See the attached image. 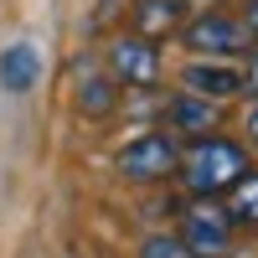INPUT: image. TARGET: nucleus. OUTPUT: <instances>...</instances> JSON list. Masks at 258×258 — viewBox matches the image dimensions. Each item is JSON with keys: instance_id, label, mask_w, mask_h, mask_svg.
<instances>
[{"instance_id": "9b49d317", "label": "nucleus", "mask_w": 258, "mask_h": 258, "mask_svg": "<svg viewBox=\"0 0 258 258\" xmlns=\"http://www.w3.org/2000/svg\"><path fill=\"white\" fill-rule=\"evenodd\" d=\"M78 103H83L88 114H109V103H114V88H109V78H88V83L78 88Z\"/></svg>"}, {"instance_id": "6e6552de", "label": "nucleus", "mask_w": 258, "mask_h": 258, "mask_svg": "<svg viewBox=\"0 0 258 258\" xmlns=\"http://www.w3.org/2000/svg\"><path fill=\"white\" fill-rule=\"evenodd\" d=\"M227 222H243V227H258V170H253V176H248V170H243V176L238 181H232V197H227Z\"/></svg>"}, {"instance_id": "f03ea898", "label": "nucleus", "mask_w": 258, "mask_h": 258, "mask_svg": "<svg viewBox=\"0 0 258 258\" xmlns=\"http://www.w3.org/2000/svg\"><path fill=\"white\" fill-rule=\"evenodd\" d=\"M227 238H232V222H227V212L222 207H212V202H202V207H186V248H191V258H217V253H227Z\"/></svg>"}, {"instance_id": "2eb2a0df", "label": "nucleus", "mask_w": 258, "mask_h": 258, "mask_svg": "<svg viewBox=\"0 0 258 258\" xmlns=\"http://www.w3.org/2000/svg\"><path fill=\"white\" fill-rule=\"evenodd\" d=\"M248 83H253V93H258V57H253V68H248Z\"/></svg>"}, {"instance_id": "4468645a", "label": "nucleus", "mask_w": 258, "mask_h": 258, "mask_svg": "<svg viewBox=\"0 0 258 258\" xmlns=\"http://www.w3.org/2000/svg\"><path fill=\"white\" fill-rule=\"evenodd\" d=\"M248 26L258 31V0H248Z\"/></svg>"}, {"instance_id": "ddd939ff", "label": "nucleus", "mask_w": 258, "mask_h": 258, "mask_svg": "<svg viewBox=\"0 0 258 258\" xmlns=\"http://www.w3.org/2000/svg\"><path fill=\"white\" fill-rule=\"evenodd\" d=\"M248 135H253V145H258V103L248 109Z\"/></svg>"}, {"instance_id": "423d86ee", "label": "nucleus", "mask_w": 258, "mask_h": 258, "mask_svg": "<svg viewBox=\"0 0 258 258\" xmlns=\"http://www.w3.org/2000/svg\"><path fill=\"white\" fill-rule=\"evenodd\" d=\"M186 88L197 98H227V93L243 88V78L232 68H217V62H191V68H186Z\"/></svg>"}, {"instance_id": "9d476101", "label": "nucleus", "mask_w": 258, "mask_h": 258, "mask_svg": "<svg viewBox=\"0 0 258 258\" xmlns=\"http://www.w3.org/2000/svg\"><path fill=\"white\" fill-rule=\"evenodd\" d=\"M170 119L191 135H207L212 124H217V109H212V98H176L170 103Z\"/></svg>"}, {"instance_id": "1a4fd4ad", "label": "nucleus", "mask_w": 258, "mask_h": 258, "mask_svg": "<svg viewBox=\"0 0 258 258\" xmlns=\"http://www.w3.org/2000/svg\"><path fill=\"white\" fill-rule=\"evenodd\" d=\"M135 21H140V36H145V41H155L160 31H170V26L181 21V0H145Z\"/></svg>"}, {"instance_id": "39448f33", "label": "nucleus", "mask_w": 258, "mask_h": 258, "mask_svg": "<svg viewBox=\"0 0 258 258\" xmlns=\"http://www.w3.org/2000/svg\"><path fill=\"white\" fill-rule=\"evenodd\" d=\"M186 47H197V52H238L243 47V26L227 21V16H202V21L186 26Z\"/></svg>"}, {"instance_id": "0eeeda50", "label": "nucleus", "mask_w": 258, "mask_h": 258, "mask_svg": "<svg viewBox=\"0 0 258 258\" xmlns=\"http://www.w3.org/2000/svg\"><path fill=\"white\" fill-rule=\"evenodd\" d=\"M36 78H41V62H36V47H31V41L6 47V57H0V83H6L11 93H26Z\"/></svg>"}, {"instance_id": "f257e3e1", "label": "nucleus", "mask_w": 258, "mask_h": 258, "mask_svg": "<svg viewBox=\"0 0 258 258\" xmlns=\"http://www.w3.org/2000/svg\"><path fill=\"white\" fill-rule=\"evenodd\" d=\"M243 170H248V155L232 140H202L186 155V186L197 191V197H217V191H227Z\"/></svg>"}, {"instance_id": "f8f14e48", "label": "nucleus", "mask_w": 258, "mask_h": 258, "mask_svg": "<svg viewBox=\"0 0 258 258\" xmlns=\"http://www.w3.org/2000/svg\"><path fill=\"white\" fill-rule=\"evenodd\" d=\"M145 258H191V248L181 238H150L145 243Z\"/></svg>"}, {"instance_id": "7ed1b4c3", "label": "nucleus", "mask_w": 258, "mask_h": 258, "mask_svg": "<svg viewBox=\"0 0 258 258\" xmlns=\"http://www.w3.org/2000/svg\"><path fill=\"white\" fill-rule=\"evenodd\" d=\"M170 165H181V160H176V145H170L165 135H145V140L119 150V170L129 181H155V176H165Z\"/></svg>"}, {"instance_id": "20e7f679", "label": "nucleus", "mask_w": 258, "mask_h": 258, "mask_svg": "<svg viewBox=\"0 0 258 258\" xmlns=\"http://www.w3.org/2000/svg\"><path fill=\"white\" fill-rule=\"evenodd\" d=\"M109 62H114L119 83H135V88H150V83L160 78V52H155V41H145V36H119L109 47Z\"/></svg>"}]
</instances>
